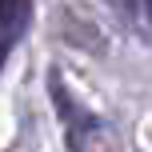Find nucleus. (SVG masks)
<instances>
[{
	"label": "nucleus",
	"mask_w": 152,
	"mask_h": 152,
	"mask_svg": "<svg viewBox=\"0 0 152 152\" xmlns=\"http://www.w3.org/2000/svg\"><path fill=\"white\" fill-rule=\"evenodd\" d=\"M20 24H24V0H0V36H4V44H8V36L20 32Z\"/></svg>",
	"instance_id": "f257e3e1"
},
{
	"label": "nucleus",
	"mask_w": 152,
	"mask_h": 152,
	"mask_svg": "<svg viewBox=\"0 0 152 152\" xmlns=\"http://www.w3.org/2000/svg\"><path fill=\"white\" fill-rule=\"evenodd\" d=\"M4 56H8V44H4V40H0V64H4Z\"/></svg>",
	"instance_id": "f03ea898"
},
{
	"label": "nucleus",
	"mask_w": 152,
	"mask_h": 152,
	"mask_svg": "<svg viewBox=\"0 0 152 152\" xmlns=\"http://www.w3.org/2000/svg\"><path fill=\"white\" fill-rule=\"evenodd\" d=\"M148 8H152V0H148Z\"/></svg>",
	"instance_id": "7ed1b4c3"
}]
</instances>
